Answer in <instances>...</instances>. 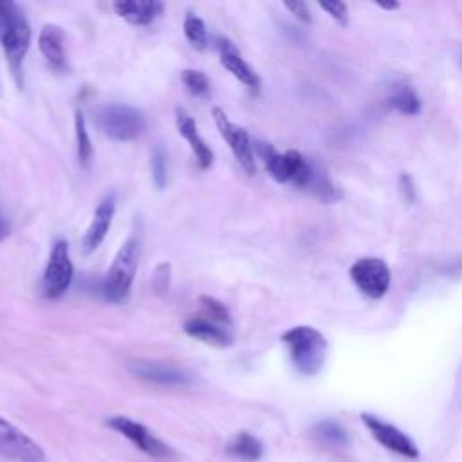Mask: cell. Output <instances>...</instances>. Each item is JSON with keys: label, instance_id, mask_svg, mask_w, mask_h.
I'll return each mask as SVG.
<instances>
[{"label": "cell", "instance_id": "1", "mask_svg": "<svg viewBox=\"0 0 462 462\" xmlns=\"http://www.w3.org/2000/svg\"><path fill=\"white\" fill-rule=\"evenodd\" d=\"M0 43L13 74L20 81L22 63L31 45V27L14 2H0Z\"/></svg>", "mask_w": 462, "mask_h": 462}, {"label": "cell", "instance_id": "2", "mask_svg": "<svg viewBox=\"0 0 462 462\" xmlns=\"http://www.w3.org/2000/svg\"><path fill=\"white\" fill-rule=\"evenodd\" d=\"M294 368L303 375H316L327 357V339L309 325H298L282 334Z\"/></svg>", "mask_w": 462, "mask_h": 462}, {"label": "cell", "instance_id": "3", "mask_svg": "<svg viewBox=\"0 0 462 462\" xmlns=\"http://www.w3.org/2000/svg\"><path fill=\"white\" fill-rule=\"evenodd\" d=\"M139 262V242L137 238H128L117 251L103 283L101 292L105 300L119 303L123 301L132 287Z\"/></svg>", "mask_w": 462, "mask_h": 462}, {"label": "cell", "instance_id": "4", "mask_svg": "<svg viewBox=\"0 0 462 462\" xmlns=\"http://www.w3.org/2000/svg\"><path fill=\"white\" fill-rule=\"evenodd\" d=\"M96 123L99 130L114 141H132L146 128V119L141 110L126 103H110L97 110Z\"/></svg>", "mask_w": 462, "mask_h": 462}, {"label": "cell", "instance_id": "5", "mask_svg": "<svg viewBox=\"0 0 462 462\" xmlns=\"http://www.w3.org/2000/svg\"><path fill=\"white\" fill-rule=\"evenodd\" d=\"M0 458L9 462H45V451L27 433L0 417Z\"/></svg>", "mask_w": 462, "mask_h": 462}, {"label": "cell", "instance_id": "6", "mask_svg": "<svg viewBox=\"0 0 462 462\" xmlns=\"http://www.w3.org/2000/svg\"><path fill=\"white\" fill-rule=\"evenodd\" d=\"M350 278L356 287L368 298L379 300L388 292L390 269L381 258L365 256L350 267Z\"/></svg>", "mask_w": 462, "mask_h": 462}, {"label": "cell", "instance_id": "7", "mask_svg": "<svg viewBox=\"0 0 462 462\" xmlns=\"http://www.w3.org/2000/svg\"><path fill=\"white\" fill-rule=\"evenodd\" d=\"M72 282V262L69 254V245L63 240H58L52 245L47 267L43 271L42 289L45 298L56 300L69 289Z\"/></svg>", "mask_w": 462, "mask_h": 462}, {"label": "cell", "instance_id": "8", "mask_svg": "<svg viewBox=\"0 0 462 462\" xmlns=\"http://www.w3.org/2000/svg\"><path fill=\"white\" fill-rule=\"evenodd\" d=\"M361 420L365 424V428L372 433V437L386 449L404 457V458H419V448L413 442V439L410 435H406L404 431H401L397 426L383 420L377 415L372 413H361Z\"/></svg>", "mask_w": 462, "mask_h": 462}, {"label": "cell", "instance_id": "9", "mask_svg": "<svg viewBox=\"0 0 462 462\" xmlns=\"http://www.w3.org/2000/svg\"><path fill=\"white\" fill-rule=\"evenodd\" d=\"M213 119H215V125L220 132V135L224 137V141L229 144L235 159L238 161V164L249 173L253 175L254 170H256V164H254V153H253V143L249 139V134L235 125L222 108L215 106L213 108Z\"/></svg>", "mask_w": 462, "mask_h": 462}, {"label": "cell", "instance_id": "10", "mask_svg": "<svg viewBox=\"0 0 462 462\" xmlns=\"http://www.w3.org/2000/svg\"><path fill=\"white\" fill-rule=\"evenodd\" d=\"M106 424H108V428H112L114 431H117L125 439H128L137 449H141L148 457L166 458L171 453V449L141 422H135L123 415H116V417H110L106 420Z\"/></svg>", "mask_w": 462, "mask_h": 462}, {"label": "cell", "instance_id": "11", "mask_svg": "<svg viewBox=\"0 0 462 462\" xmlns=\"http://www.w3.org/2000/svg\"><path fill=\"white\" fill-rule=\"evenodd\" d=\"M130 372L148 383L161 384V386H184L191 383V374L164 363H152V361H134L130 365Z\"/></svg>", "mask_w": 462, "mask_h": 462}, {"label": "cell", "instance_id": "12", "mask_svg": "<svg viewBox=\"0 0 462 462\" xmlns=\"http://www.w3.org/2000/svg\"><path fill=\"white\" fill-rule=\"evenodd\" d=\"M217 49L220 51V63L249 90H260V78L258 74L247 65V61L240 56L236 47L227 38H217Z\"/></svg>", "mask_w": 462, "mask_h": 462}, {"label": "cell", "instance_id": "13", "mask_svg": "<svg viewBox=\"0 0 462 462\" xmlns=\"http://www.w3.org/2000/svg\"><path fill=\"white\" fill-rule=\"evenodd\" d=\"M175 125H177V130L179 134L188 141L195 159H197V164L200 170H208L211 164H213V152L211 148L204 143V139L200 137L199 130H197V123L195 119L180 106L175 108Z\"/></svg>", "mask_w": 462, "mask_h": 462}, {"label": "cell", "instance_id": "14", "mask_svg": "<svg viewBox=\"0 0 462 462\" xmlns=\"http://www.w3.org/2000/svg\"><path fill=\"white\" fill-rule=\"evenodd\" d=\"M184 332L189 337H195L213 346H229L233 343V334L224 325L204 316L188 318L184 321Z\"/></svg>", "mask_w": 462, "mask_h": 462}, {"label": "cell", "instance_id": "15", "mask_svg": "<svg viewBox=\"0 0 462 462\" xmlns=\"http://www.w3.org/2000/svg\"><path fill=\"white\" fill-rule=\"evenodd\" d=\"M114 213H116V199L114 197H106L97 204L92 222L88 224L85 236H83V251L85 253L96 251L97 245L105 240V236L110 229Z\"/></svg>", "mask_w": 462, "mask_h": 462}, {"label": "cell", "instance_id": "16", "mask_svg": "<svg viewBox=\"0 0 462 462\" xmlns=\"http://www.w3.org/2000/svg\"><path fill=\"white\" fill-rule=\"evenodd\" d=\"M114 9L132 25H148L162 13L164 5L157 0H117Z\"/></svg>", "mask_w": 462, "mask_h": 462}, {"label": "cell", "instance_id": "17", "mask_svg": "<svg viewBox=\"0 0 462 462\" xmlns=\"http://www.w3.org/2000/svg\"><path fill=\"white\" fill-rule=\"evenodd\" d=\"M65 34L60 25L47 23L42 27L38 36V47L51 67L63 69L65 67V51H63Z\"/></svg>", "mask_w": 462, "mask_h": 462}, {"label": "cell", "instance_id": "18", "mask_svg": "<svg viewBox=\"0 0 462 462\" xmlns=\"http://www.w3.org/2000/svg\"><path fill=\"white\" fill-rule=\"evenodd\" d=\"M226 453L229 457H235L238 460H244V462H254L258 458H262L263 455V444L253 437L251 433L247 431H240L238 435H235L227 446H226Z\"/></svg>", "mask_w": 462, "mask_h": 462}, {"label": "cell", "instance_id": "19", "mask_svg": "<svg viewBox=\"0 0 462 462\" xmlns=\"http://www.w3.org/2000/svg\"><path fill=\"white\" fill-rule=\"evenodd\" d=\"M310 435L318 444H321L323 448H328V449H341L348 442V435H346L345 428L339 422L330 420V419H325V420H319L318 424H314Z\"/></svg>", "mask_w": 462, "mask_h": 462}, {"label": "cell", "instance_id": "20", "mask_svg": "<svg viewBox=\"0 0 462 462\" xmlns=\"http://www.w3.org/2000/svg\"><path fill=\"white\" fill-rule=\"evenodd\" d=\"M305 189H309L312 195H316L318 199H321L325 202H334V200L341 199V191L334 186L328 173L325 171V168L319 162L318 164L312 162L310 180H309Z\"/></svg>", "mask_w": 462, "mask_h": 462}, {"label": "cell", "instance_id": "21", "mask_svg": "<svg viewBox=\"0 0 462 462\" xmlns=\"http://www.w3.org/2000/svg\"><path fill=\"white\" fill-rule=\"evenodd\" d=\"M388 103L401 114L415 116L420 110V99L408 83H395L390 90Z\"/></svg>", "mask_w": 462, "mask_h": 462}, {"label": "cell", "instance_id": "22", "mask_svg": "<svg viewBox=\"0 0 462 462\" xmlns=\"http://www.w3.org/2000/svg\"><path fill=\"white\" fill-rule=\"evenodd\" d=\"M256 152L260 153V157L263 159V164L269 171V175L276 180V182H287V173H285V161H283V153H278L269 143H256Z\"/></svg>", "mask_w": 462, "mask_h": 462}, {"label": "cell", "instance_id": "23", "mask_svg": "<svg viewBox=\"0 0 462 462\" xmlns=\"http://www.w3.org/2000/svg\"><path fill=\"white\" fill-rule=\"evenodd\" d=\"M74 130H76V144H78V159L83 166H88L92 157V143L88 137L87 123L83 114L78 110L74 116Z\"/></svg>", "mask_w": 462, "mask_h": 462}, {"label": "cell", "instance_id": "24", "mask_svg": "<svg viewBox=\"0 0 462 462\" xmlns=\"http://www.w3.org/2000/svg\"><path fill=\"white\" fill-rule=\"evenodd\" d=\"M184 36L188 38V42L197 47V49H204L208 43V32H206V25L204 22L195 16L193 13H188L184 18Z\"/></svg>", "mask_w": 462, "mask_h": 462}, {"label": "cell", "instance_id": "25", "mask_svg": "<svg viewBox=\"0 0 462 462\" xmlns=\"http://www.w3.org/2000/svg\"><path fill=\"white\" fill-rule=\"evenodd\" d=\"M182 83L186 85V88L193 94V96H208L209 94V79L202 70H195V69H186L180 74Z\"/></svg>", "mask_w": 462, "mask_h": 462}, {"label": "cell", "instance_id": "26", "mask_svg": "<svg viewBox=\"0 0 462 462\" xmlns=\"http://www.w3.org/2000/svg\"><path fill=\"white\" fill-rule=\"evenodd\" d=\"M202 310H204V318H209L220 325H229L231 323V316L229 310L226 309V305L222 301H218L213 296H200L199 298Z\"/></svg>", "mask_w": 462, "mask_h": 462}, {"label": "cell", "instance_id": "27", "mask_svg": "<svg viewBox=\"0 0 462 462\" xmlns=\"http://www.w3.org/2000/svg\"><path fill=\"white\" fill-rule=\"evenodd\" d=\"M152 177L157 188H164L168 182V155L162 146H155L152 153Z\"/></svg>", "mask_w": 462, "mask_h": 462}, {"label": "cell", "instance_id": "28", "mask_svg": "<svg viewBox=\"0 0 462 462\" xmlns=\"http://www.w3.org/2000/svg\"><path fill=\"white\" fill-rule=\"evenodd\" d=\"M171 282V265L168 262H161L152 274V289L155 294L162 296L168 292Z\"/></svg>", "mask_w": 462, "mask_h": 462}, {"label": "cell", "instance_id": "29", "mask_svg": "<svg viewBox=\"0 0 462 462\" xmlns=\"http://www.w3.org/2000/svg\"><path fill=\"white\" fill-rule=\"evenodd\" d=\"M319 7L325 9L341 25L348 23V9H346L345 2H319Z\"/></svg>", "mask_w": 462, "mask_h": 462}, {"label": "cell", "instance_id": "30", "mask_svg": "<svg viewBox=\"0 0 462 462\" xmlns=\"http://www.w3.org/2000/svg\"><path fill=\"white\" fill-rule=\"evenodd\" d=\"M298 20L301 22H310V11H309V5L305 2H285L283 4Z\"/></svg>", "mask_w": 462, "mask_h": 462}, {"label": "cell", "instance_id": "31", "mask_svg": "<svg viewBox=\"0 0 462 462\" xmlns=\"http://www.w3.org/2000/svg\"><path fill=\"white\" fill-rule=\"evenodd\" d=\"M401 189H402L404 199H408V200L415 199V188H413V180H411L410 175L401 177Z\"/></svg>", "mask_w": 462, "mask_h": 462}, {"label": "cell", "instance_id": "32", "mask_svg": "<svg viewBox=\"0 0 462 462\" xmlns=\"http://www.w3.org/2000/svg\"><path fill=\"white\" fill-rule=\"evenodd\" d=\"M9 235V222L5 220V217L0 213V242Z\"/></svg>", "mask_w": 462, "mask_h": 462}, {"label": "cell", "instance_id": "33", "mask_svg": "<svg viewBox=\"0 0 462 462\" xmlns=\"http://www.w3.org/2000/svg\"><path fill=\"white\" fill-rule=\"evenodd\" d=\"M377 5L383 7V9H388V11H393V9L399 7L397 2H377Z\"/></svg>", "mask_w": 462, "mask_h": 462}]
</instances>
